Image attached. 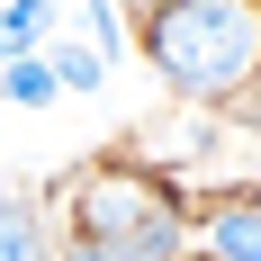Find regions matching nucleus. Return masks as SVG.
<instances>
[{"label":"nucleus","mask_w":261,"mask_h":261,"mask_svg":"<svg viewBox=\"0 0 261 261\" xmlns=\"http://www.w3.org/2000/svg\"><path fill=\"white\" fill-rule=\"evenodd\" d=\"M153 72L198 108H234L261 72V0H162L135 9Z\"/></svg>","instance_id":"nucleus-1"},{"label":"nucleus","mask_w":261,"mask_h":261,"mask_svg":"<svg viewBox=\"0 0 261 261\" xmlns=\"http://www.w3.org/2000/svg\"><path fill=\"white\" fill-rule=\"evenodd\" d=\"M54 81H63V90H99V81H108V54L99 45H63V54H54Z\"/></svg>","instance_id":"nucleus-7"},{"label":"nucleus","mask_w":261,"mask_h":261,"mask_svg":"<svg viewBox=\"0 0 261 261\" xmlns=\"http://www.w3.org/2000/svg\"><path fill=\"white\" fill-rule=\"evenodd\" d=\"M0 261H63L54 216H45L36 189H0Z\"/></svg>","instance_id":"nucleus-4"},{"label":"nucleus","mask_w":261,"mask_h":261,"mask_svg":"<svg viewBox=\"0 0 261 261\" xmlns=\"http://www.w3.org/2000/svg\"><path fill=\"white\" fill-rule=\"evenodd\" d=\"M189 243L198 261H261V189H216L189 216Z\"/></svg>","instance_id":"nucleus-3"},{"label":"nucleus","mask_w":261,"mask_h":261,"mask_svg":"<svg viewBox=\"0 0 261 261\" xmlns=\"http://www.w3.org/2000/svg\"><path fill=\"white\" fill-rule=\"evenodd\" d=\"M45 27H54V9H45V0H0V63H36Z\"/></svg>","instance_id":"nucleus-5"},{"label":"nucleus","mask_w":261,"mask_h":261,"mask_svg":"<svg viewBox=\"0 0 261 261\" xmlns=\"http://www.w3.org/2000/svg\"><path fill=\"white\" fill-rule=\"evenodd\" d=\"M225 117H234V126H252V135H261V72H252V90H243V99L225 108Z\"/></svg>","instance_id":"nucleus-8"},{"label":"nucleus","mask_w":261,"mask_h":261,"mask_svg":"<svg viewBox=\"0 0 261 261\" xmlns=\"http://www.w3.org/2000/svg\"><path fill=\"white\" fill-rule=\"evenodd\" d=\"M180 243H189V207L171 180L135 171V162H108V171L72 180L63 261H180Z\"/></svg>","instance_id":"nucleus-2"},{"label":"nucleus","mask_w":261,"mask_h":261,"mask_svg":"<svg viewBox=\"0 0 261 261\" xmlns=\"http://www.w3.org/2000/svg\"><path fill=\"white\" fill-rule=\"evenodd\" d=\"M0 99H9V108H54V99H63V81H54L45 54H36V63H0Z\"/></svg>","instance_id":"nucleus-6"}]
</instances>
